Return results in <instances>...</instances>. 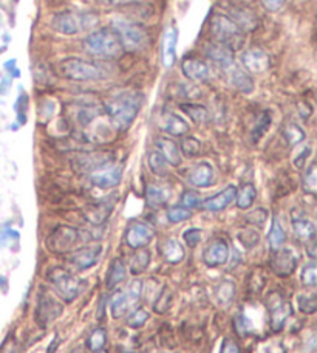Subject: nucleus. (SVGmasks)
Wrapping results in <instances>:
<instances>
[{"mask_svg":"<svg viewBox=\"0 0 317 353\" xmlns=\"http://www.w3.org/2000/svg\"><path fill=\"white\" fill-rule=\"evenodd\" d=\"M143 104V94L139 92H121L113 97L104 107L110 123L118 132H124L130 128L138 117Z\"/></svg>","mask_w":317,"mask_h":353,"instance_id":"nucleus-1","label":"nucleus"},{"mask_svg":"<svg viewBox=\"0 0 317 353\" xmlns=\"http://www.w3.org/2000/svg\"><path fill=\"white\" fill-rule=\"evenodd\" d=\"M54 70L58 77L76 81V83H92V81H101L107 78L104 68L94 62L82 61L79 58H67L59 61L54 65Z\"/></svg>","mask_w":317,"mask_h":353,"instance_id":"nucleus-2","label":"nucleus"},{"mask_svg":"<svg viewBox=\"0 0 317 353\" xmlns=\"http://www.w3.org/2000/svg\"><path fill=\"white\" fill-rule=\"evenodd\" d=\"M84 50L98 59H116L123 54V47L112 28H99L92 31L84 39Z\"/></svg>","mask_w":317,"mask_h":353,"instance_id":"nucleus-3","label":"nucleus"},{"mask_svg":"<svg viewBox=\"0 0 317 353\" xmlns=\"http://www.w3.org/2000/svg\"><path fill=\"white\" fill-rule=\"evenodd\" d=\"M112 31L116 34L123 50H127V52H143L150 43L147 30L135 22L127 21V19L113 21Z\"/></svg>","mask_w":317,"mask_h":353,"instance_id":"nucleus-4","label":"nucleus"},{"mask_svg":"<svg viewBox=\"0 0 317 353\" xmlns=\"http://www.w3.org/2000/svg\"><path fill=\"white\" fill-rule=\"evenodd\" d=\"M98 16L87 11H63L54 14L52 19V27L58 33L74 36L85 33V31L96 27Z\"/></svg>","mask_w":317,"mask_h":353,"instance_id":"nucleus-5","label":"nucleus"},{"mask_svg":"<svg viewBox=\"0 0 317 353\" xmlns=\"http://www.w3.org/2000/svg\"><path fill=\"white\" fill-rule=\"evenodd\" d=\"M211 34L220 46L226 48H237L243 42V33L240 31L231 17L225 14H215L211 21Z\"/></svg>","mask_w":317,"mask_h":353,"instance_id":"nucleus-6","label":"nucleus"},{"mask_svg":"<svg viewBox=\"0 0 317 353\" xmlns=\"http://www.w3.org/2000/svg\"><path fill=\"white\" fill-rule=\"evenodd\" d=\"M266 308L269 312V327L272 332H280L288 318L293 314V305L280 292H271L268 294Z\"/></svg>","mask_w":317,"mask_h":353,"instance_id":"nucleus-7","label":"nucleus"},{"mask_svg":"<svg viewBox=\"0 0 317 353\" xmlns=\"http://www.w3.org/2000/svg\"><path fill=\"white\" fill-rule=\"evenodd\" d=\"M48 281L53 283L54 288L58 290L59 294L62 296L65 301H73L76 296L79 294V288H81V281L78 277L73 276L70 271L65 268L56 267L48 271Z\"/></svg>","mask_w":317,"mask_h":353,"instance_id":"nucleus-8","label":"nucleus"},{"mask_svg":"<svg viewBox=\"0 0 317 353\" xmlns=\"http://www.w3.org/2000/svg\"><path fill=\"white\" fill-rule=\"evenodd\" d=\"M79 237L81 232L78 230L72 228V226L61 225L50 232L45 243L47 248L52 251V253L63 254L68 253V251L73 248V245H76V242L79 241Z\"/></svg>","mask_w":317,"mask_h":353,"instance_id":"nucleus-9","label":"nucleus"},{"mask_svg":"<svg viewBox=\"0 0 317 353\" xmlns=\"http://www.w3.org/2000/svg\"><path fill=\"white\" fill-rule=\"evenodd\" d=\"M63 312V305L54 298L53 294H50L47 290L41 292L39 299H37V307L34 313L36 323L39 324L42 329H45L53 321L58 319Z\"/></svg>","mask_w":317,"mask_h":353,"instance_id":"nucleus-10","label":"nucleus"},{"mask_svg":"<svg viewBox=\"0 0 317 353\" xmlns=\"http://www.w3.org/2000/svg\"><path fill=\"white\" fill-rule=\"evenodd\" d=\"M141 287H143L141 281H133L130 285L127 287L125 292L119 293L113 298L112 307H110L113 318L115 319L123 318L129 313L132 305H135L139 299V296H141V292H143Z\"/></svg>","mask_w":317,"mask_h":353,"instance_id":"nucleus-11","label":"nucleus"},{"mask_svg":"<svg viewBox=\"0 0 317 353\" xmlns=\"http://www.w3.org/2000/svg\"><path fill=\"white\" fill-rule=\"evenodd\" d=\"M155 230L141 220H133L125 230V243L132 250H141L154 241Z\"/></svg>","mask_w":317,"mask_h":353,"instance_id":"nucleus-12","label":"nucleus"},{"mask_svg":"<svg viewBox=\"0 0 317 353\" xmlns=\"http://www.w3.org/2000/svg\"><path fill=\"white\" fill-rule=\"evenodd\" d=\"M297 263H299V257H297V254L291 248H280L277 251H272V256L269 259V267L278 277H289L296 271Z\"/></svg>","mask_w":317,"mask_h":353,"instance_id":"nucleus-13","label":"nucleus"},{"mask_svg":"<svg viewBox=\"0 0 317 353\" xmlns=\"http://www.w3.org/2000/svg\"><path fill=\"white\" fill-rule=\"evenodd\" d=\"M240 62H242V68H245V72L252 74H262L271 67L269 54L260 48L246 50L242 53Z\"/></svg>","mask_w":317,"mask_h":353,"instance_id":"nucleus-14","label":"nucleus"},{"mask_svg":"<svg viewBox=\"0 0 317 353\" xmlns=\"http://www.w3.org/2000/svg\"><path fill=\"white\" fill-rule=\"evenodd\" d=\"M227 259H229V245L223 239H214L203 251V262L209 268L221 267L227 262Z\"/></svg>","mask_w":317,"mask_h":353,"instance_id":"nucleus-15","label":"nucleus"},{"mask_svg":"<svg viewBox=\"0 0 317 353\" xmlns=\"http://www.w3.org/2000/svg\"><path fill=\"white\" fill-rule=\"evenodd\" d=\"M121 179H123V168L118 165H112V163L90 174V180L93 185L101 189L116 188L119 183H121Z\"/></svg>","mask_w":317,"mask_h":353,"instance_id":"nucleus-16","label":"nucleus"},{"mask_svg":"<svg viewBox=\"0 0 317 353\" xmlns=\"http://www.w3.org/2000/svg\"><path fill=\"white\" fill-rule=\"evenodd\" d=\"M112 163V157L109 154L103 152H93V154H79L73 159V166L78 172H93L98 169L104 168Z\"/></svg>","mask_w":317,"mask_h":353,"instance_id":"nucleus-17","label":"nucleus"},{"mask_svg":"<svg viewBox=\"0 0 317 353\" xmlns=\"http://www.w3.org/2000/svg\"><path fill=\"white\" fill-rule=\"evenodd\" d=\"M101 253H103V245L96 243V245H92V247H84L78 251H74V253L70 256L68 261L74 268L88 270L98 262Z\"/></svg>","mask_w":317,"mask_h":353,"instance_id":"nucleus-18","label":"nucleus"},{"mask_svg":"<svg viewBox=\"0 0 317 353\" xmlns=\"http://www.w3.org/2000/svg\"><path fill=\"white\" fill-rule=\"evenodd\" d=\"M223 73L226 74L229 84L237 88V90L243 93H251L254 90V81L248 72H245L237 62H234L229 67L223 68Z\"/></svg>","mask_w":317,"mask_h":353,"instance_id":"nucleus-19","label":"nucleus"},{"mask_svg":"<svg viewBox=\"0 0 317 353\" xmlns=\"http://www.w3.org/2000/svg\"><path fill=\"white\" fill-rule=\"evenodd\" d=\"M115 208V200L113 199H107L103 201H98V203L87 206L84 210V217L88 223H92L94 226L103 225Z\"/></svg>","mask_w":317,"mask_h":353,"instance_id":"nucleus-20","label":"nucleus"},{"mask_svg":"<svg viewBox=\"0 0 317 353\" xmlns=\"http://www.w3.org/2000/svg\"><path fill=\"white\" fill-rule=\"evenodd\" d=\"M291 225H293V230L296 236L302 239L305 242H311L316 237V225L311 219H309L307 214L300 211L291 212Z\"/></svg>","mask_w":317,"mask_h":353,"instance_id":"nucleus-21","label":"nucleus"},{"mask_svg":"<svg viewBox=\"0 0 317 353\" xmlns=\"http://www.w3.org/2000/svg\"><path fill=\"white\" fill-rule=\"evenodd\" d=\"M236 195H237V188L236 186H227L223 191L212 195V197L206 199L203 201V206L206 208L207 211L211 212H220L226 210L227 206L232 205L236 201Z\"/></svg>","mask_w":317,"mask_h":353,"instance_id":"nucleus-22","label":"nucleus"},{"mask_svg":"<svg viewBox=\"0 0 317 353\" xmlns=\"http://www.w3.org/2000/svg\"><path fill=\"white\" fill-rule=\"evenodd\" d=\"M176 42H178V31L175 27H170L163 34L161 42V58L166 67H174L176 62Z\"/></svg>","mask_w":317,"mask_h":353,"instance_id":"nucleus-23","label":"nucleus"},{"mask_svg":"<svg viewBox=\"0 0 317 353\" xmlns=\"http://www.w3.org/2000/svg\"><path fill=\"white\" fill-rule=\"evenodd\" d=\"M104 107L101 105L98 101H79L78 105H76V121L81 125H88L93 119L103 115Z\"/></svg>","mask_w":317,"mask_h":353,"instance_id":"nucleus-24","label":"nucleus"},{"mask_svg":"<svg viewBox=\"0 0 317 353\" xmlns=\"http://www.w3.org/2000/svg\"><path fill=\"white\" fill-rule=\"evenodd\" d=\"M181 72L192 83H203L209 78V67L200 59L186 58L181 62Z\"/></svg>","mask_w":317,"mask_h":353,"instance_id":"nucleus-25","label":"nucleus"},{"mask_svg":"<svg viewBox=\"0 0 317 353\" xmlns=\"http://www.w3.org/2000/svg\"><path fill=\"white\" fill-rule=\"evenodd\" d=\"M215 179L214 168L209 163H200L194 166L189 172V183L195 188H209L212 186Z\"/></svg>","mask_w":317,"mask_h":353,"instance_id":"nucleus-26","label":"nucleus"},{"mask_svg":"<svg viewBox=\"0 0 317 353\" xmlns=\"http://www.w3.org/2000/svg\"><path fill=\"white\" fill-rule=\"evenodd\" d=\"M156 146H158V152H160L164 160H166L170 166L174 168H178L183 161V157H181V150L178 148V144H176L174 140H170L167 137H160L156 138Z\"/></svg>","mask_w":317,"mask_h":353,"instance_id":"nucleus-27","label":"nucleus"},{"mask_svg":"<svg viewBox=\"0 0 317 353\" xmlns=\"http://www.w3.org/2000/svg\"><path fill=\"white\" fill-rule=\"evenodd\" d=\"M161 129L169 135L185 137L190 128L186 123V119H183L180 115H176V113L169 112L164 113L161 118Z\"/></svg>","mask_w":317,"mask_h":353,"instance_id":"nucleus-28","label":"nucleus"},{"mask_svg":"<svg viewBox=\"0 0 317 353\" xmlns=\"http://www.w3.org/2000/svg\"><path fill=\"white\" fill-rule=\"evenodd\" d=\"M205 53H206L209 59L214 61L215 64H217L221 68V70L236 62L231 50L226 48L225 46H220V43H217V42L211 43V46H207L205 48Z\"/></svg>","mask_w":317,"mask_h":353,"instance_id":"nucleus-29","label":"nucleus"},{"mask_svg":"<svg viewBox=\"0 0 317 353\" xmlns=\"http://www.w3.org/2000/svg\"><path fill=\"white\" fill-rule=\"evenodd\" d=\"M160 253L164 257V261L169 263H180L185 259L186 251L183 248V245L175 241V239H167L160 245Z\"/></svg>","mask_w":317,"mask_h":353,"instance_id":"nucleus-30","label":"nucleus"},{"mask_svg":"<svg viewBox=\"0 0 317 353\" xmlns=\"http://www.w3.org/2000/svg\"><path fill=\"white\" fill-rule=\"evenodd\" d=\"M170 191L160 185H150L145 189V201L152 208H161L169 201Z\"/></svg>","mask_w":317,"mask_h":353,"instance_id":"nucleus-31","label":"nucleus"},{"mask_svg":"<svg viewBox=\"0 0 317 353\" xmlns=\"http://www.w3.org/2000/svg\"><path fill=\"white\" fill-rule=\"evenodd\" d=\"M125 276H127V270H125L124 262L121 259H113L105 276V287L109 290H113L125 279Z\"/></svg>","mask_w":317,"mask_h":353,"instance_id":"nucleus-32","label":"nucleus"},{"mask_svg":"<svg viewBox=\"0 0 317 353\" xmlns=\"http://www.w3.org/2000/svg\"><path fill=\"white\" fill-rule=\"evenodd\" d=\"M268 241H269V247L272 251H277L283 248L285 242H287V231H285L283 225L278 217L272 219V225L268 234Z\"/></svg>","mask_w":317,"mask_h":353,"instance_id":"nucleus-33","label":"nucleus"},{"mask_svg":"<svg viewBox=\"0 0 317 353\" xmlns=\"http://www.w3.org/2000/svg\"><path fill=\"white\" fill-rule=\"evenodd\" d=\"M257 197V189L252 183H245V185L237 189V195H236V203L240 208V210H249L252 206L254 200Z\"/></svg>","mask_w":317,"mask_h":353,"instance_id":"nucleus-34","label":"nucleus"},{"mask_svg":"<svg viewBox=\"0 0 317 353\" xmlns=\"http://www.w3.org/2000/svg\"><path fill=\"white\" fill-rule=\"evenodd\" d=\"M231 19L234 21V23H236L237 27L240 28L242 33H246V31L254 30V28H256V25H257L256 16H254L252 12L248 11V10H236L232 12Z\"/></svg>","mask_w":317,"mask_h":353,"instance_id":"nucleus-35","label":"nucleus"},{"mask_svg":"<svg viewBox=\"0 0 317 353\" xmlns=\"http://www.w3.org/2000/svg\"><path fill=\"white\" fill-rule=\"evenodd\" d=\"M147 165L152 174L156 176L164 179V176L169 175V163L164 160V157L158 152V150H154V152H150L147 155Z\"/></svg>","mask_w":317,"mask_h":353,"instance_id":"nucleus-36","label":"nucleus"},{"mask_svg":"<svg viewBox=\"0 0 317 353\" xmlns=\"http://www.w3.org/2000/svg\"><path fill=\"white\" fill-rule=\"evenodd\" d=\"M180 109L196 124H206L209 121V112L205 105L187 103V104H181Z\"/></svg>","mask_w":317,"mask_h":353,"instance_id":"nucleus-37","label":"nucleus"},{"mask_svg":"<svg viewBox=\"0 0 317 353\" xmlns=\"http://www.w3.org/2000/svg\"><path fill=\"white\" fill-rule=\"evenodd\" d=\"M234 296H236V283L232 281H221L217 287V292H215V298L220 305H227L232 302Z\"/></svg>","mask_w":317,"mask_h":353,"instance_id":"nucleus-38","label":"nucleus"},{"mask_svg":"<svg viewBox=\"0 0 317 353\" xmlns=\"http://www.w3.org/2000/svg\"><path fill=\"white\" fill-rule=\"evenodd\" d=\"M150 263V253L147 250H139L138 253L132 256L130 259V273L132 274H141L147 270Z\"/></svg>","mask_w":317,"mask_h":353,"instance_id":"nucleus-39","label":"nucleus"},{"mask_svg":"<svg viewBox=\"0 0 317 353\" xmlns=\"http://www.w3.org/2000/svg\"><path fill=\"white\" fill-rule=\"evenodd\" d=\"M283 137L285 140L288 141V144L296 146V144H299L305 140V132H303L300 125H297L296 123H289L283 128Z\"/></svg>","mask_w":317,"mask_h":353,"instance_id":"nucleus-40","label":"nucleus"},{"mask_svg":"<svg viewBox=\"0 0 317 353\" xmlns=\"http://www.w3.org/2000/svg\"><path fill=\"white\" fill-rule=\"evenodd\" d=\"M266 285V276H265V271L262 268H257V270H252L251 274L248 276V290L249 293L252 294H257L262 292Z\"/></svg>","mask_w":317,"mask_h":353,"instance_id":"nucleus-41","label":"nucleus"},{"mask_svg":"<svg viewBox=\"0 0 317 353\" xmlns=\"http://www.w3.org/2000/svg\"><path fill=\"white\" fill-rule=\"evenodd\" d=\"M297 304L299 310L303 314H314L317 310V298L316 293H302L297 296Z\"/></svg>","mask_w":317,"mask_h":353,"instance_id":"nucleus-42","label":"nucleus"},{"mask_svg":"<svg viewBox=\"0 0 317 353\" xmlns=\"http://www.w3.org/2000/svg\"><path fill=\"white\" fill-rule=\"evenodd\" d=\"M178 148L181 150V154L187 157V159H192V157H196L201 152V143L194 137L183 138Z\"/></svg>","mask_w":317,"mask_h":353,"instance_id":"nucleus-43","label":"nucleus"},{"mask_svg":"<svg viewBox=\"0 0 317 353\" xmlns=\"http://www.w3.org/2000/svg\"><path fill=\"white\" fill-rule=\"evenodd\" d=\"M107 341V332L103 329V327H99V329L93 330V333L87 339V347L90 349L92 352H101L104 349Z\"/></svg>","mask_w":317,"mask_h":353,"instance_id":"nucleus-44","label":"nucleus"},{"mask_svg":"<svg viewBox=\"0 0 317 353\" xmlns=\"http://www.w3.org/2000/svg\"><path fill=\"white\" fill-rule=\"evenodd\" d=\"M269 125H271V115H269V113L268 112L260 113V117L257 118V123L252 129V141L257 143L260 138H262L266 134V130L269 129Z\"/></svg>","mask_w":317,"mask_h":353,"instance_id":"nucleus-45","label":"nucleus"},{"mask_svg":"<svg viewBox=\"0 0 317 353\" xmlns=\"http://www.w3.org/2000/svg\"><path fill=\"white\" fill-rule=\"evenodd\" d=\"M192 217V211L187 210L183 205L180 206H172L167 210V220L172 223H181V222H186Z\"/></svg>","mask_w":317,"mask_h":353,"instance_id":"nucleus-46","label":"nucleus"},{"mask_svg":"<svg viewBox=\"0 0 317 353\" xmlns=\"http://www.w3.org/2000/svg\"><path fill=\"white\" fill-rule=\"evenodd\" d=\"M170 302H172V292H170L169 287H164L163 292L156 296L154 310L160 314L166 313L170 307Z\"/></svg>","mask_w":317,"mask_h":353,"instance_id":"nucleus-47","label":"nucleus"},{"mask_svg":"<svg viewBox=\"0 0 317 353\" xmlns=\"http://www.w3.org/2000/svg\"><path fill=\"white\" fill-rule=\"evenodd\" d=\"M317 189V172H316V165L313 163L311 166L308 168V171L303 176V191L309 195H314Z\"/></svg>","mask_w":317,"mask_h":353,"instance_id":"nucleus-48","label":"nucleus"},{"mask_svg":"<svg viewBox=\"0 0 317 353\" xmlns=\"http://www.w3.org/2000/svg\"><path fill=\"white\" fill-rule=\"evenodd\" d=\"M147 321H149V313L145 312L144 308H136L135 312H132L129 314V321H127V324H129L132 329H141Z\"/></svg>","mask_w":317,"mask_h":353,"instance_id":"nucleus-49","label":"nucleus"},{"mask_svg":"<svg viewBox=\"0 0 317 353\" xmlns=\"http://www.w3.org/2000/svg\"><path fill=\"white\" fill-rule=\"evenodd\" d=\"M302 283L305 287H314L317 283L316 262H309L302 270Z\"/></svg>","mask_w":317,"mask_h":353,"instance_id":"nucleus-50","label":"nucleus"},{"mask_svg":"<svg viewBox=\"0 0 317 353\" xmlns=\"http://www.w3.org/2000/svg\"><path fill=\"white\" fill-rule=\"evenodd\" d=\"M266 219H268V212H266V210H263V208H257L256 211H252L245 216L246 222L252 226H257V228H262L266 222Z\"/></svg>","mask_w":317,"mask_h":353,"instance_id":"nucleus-51","label":"nucleus"},{"mask_svg":"<svg viewBox=\"0 0 317 353\" xmlns=\"http://www.w3.org/2000/svg\"><path fill=\"white\" fill-rule=\"evenodd\" d=\"M203 239V231L200 228H189L183 232V241L186 242L187 247L195 248L196 245L201 242Z\"/></svg>","mask_w":317,"mask_h":353,"instance_id":"nucleus-52","label":"nucleus"},{"mask_svg":"<svg viewBox=\"0 0 317 353\" xmlns=\"http://www.w3.org/2000/svg\"><path fill=\"white\" fill-rule=\"evenodd\" d=\"M238 239H240V242H242L245 248H252L258 243L260 236H258V232L256 230H246L243 232H240Z\"/></svg>","mask_w":317,"mask_h":353,"instance_id":"nucleus-53","label":"nucleus"},{"mask_svg":"<svg viewBox=\"0 0 317 353\" xmlns=\"http://www.w3.org/2000/svg\"><path fill=\"white\" fill-rule=\"evenodd\" d=\"M181 205L187 208V210H192V208H198L201 205L200 195L195 191H185L181 195Z\"/></svg>","mask_w":317,"mask_h":353,"instance_id":"nucleus-54","label":"nucleus"},{"mask_svg":"<svg viewBox=\"0 0 317 353\" xmlns=\"http://www.w3.org/2000/svg\"><path fill=\"white\" fill-rule=\"evenodd\" d=\"M256 353H285V347L282 343L277 341H269V343H263L260 344Z\"/></svg>","mask_w":317,"mask_h":353,"instance_id":"nucleus-55","label":"nucleus"},{"mask_svg":"<svg viewBox=\"0 0 317 353\" xmlns=\"http://www.w3.org/2000/svg\"><path fill=\"white\" fill-rule=\"evenodd\" d=\"M311 155V146H309V144H307L305 148H300L299 149V154H297L294 159H293V163H294V166L297 168V169H303L305 168V161L308 160V157Z\"/></svg>","mask_w":317,"mask_h":353,"instance_id":"nucleus-56","label":"nucleus"},{"mask_svg":"<svg viewBox=\"0 0 317 353\" xmlns=\"http://www.w3.org/2000/svg\"><path fill=\"white\" fill-rule=\"evenodd\" d=\"M262 3L268 11H278L285 5V0H262Z\"/></svg>","mask_w":317,"mask_h":353,"instance_id":"nucleus-57","label":"nucleus"},{"mask_svg":"<svg viewBox=\"0 0 317 353\" xmlns=\"http://www.w3.org/2000/svg\"><path fill=\"white\" fill-rule=\"evenodd\" d=\"M220 353H240V349L236 341H232V339H225L223 347H221Z\"/></svg>","mask_w":317,"mask_h":353,"instance_id":"nucleus-58","label":"nucleus"},{"mask_svg":"<svg viewBox=\"0 0 317 353\" xmlns=\"http://www.w3.org/2000/svg\"><path fill=\"white\" fill-rule=\"evenodd\" d=\"M0 353H19V347H17V344H16L14 341H10V343H6V344L3 345V349L0 350Z\"/></svg>","mask_w":317,"mask_h":353,"instance_id":"nucleus-59","label":"nucleus"},{"mask_svg":"<svg viewBox=\"0 0 317 353\" xmlns=\"http://www.w3.org/2000/svg\"><path fill=\"white\" fill-rule=\"evenodd\" d=\"M99 353H107V352H103V350H101V352H99Z\"/></svg>","mask_w":317,"mask_h":353,"instance_id":"nucleus-60","label":"nucleus"},{"mask_svg":"<svg viewBox=\"0 0 317 353\" xmlns=\"http://www.w3.org/2000/svg\"><path fill=\"white\" fill-rule=\"evenodd\" d=\"M124 353H132V352H124Z\"/></svg>","mask_w":317,"mask_h":353,"instance_id":"nucleus-61","label":"nucleus"}]
</instances>
